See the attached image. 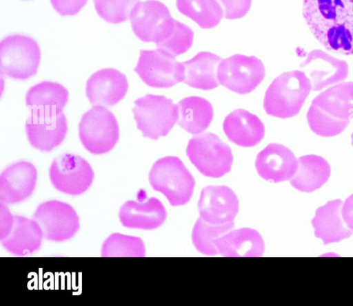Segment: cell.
<instances>
[{
  "label": "cell",
  "mask_w": 353,
  "mask_h": 306,
  "mask_svg": "<svg viewBox=\"0 0 353 306\" xmlns=\"http://www.w3.org/2000/svg\"><path fill=\"white\" fill-rule=\"evenodd\" d=\"M303 16L326 50L353 55V0H303Z\"/></svg>",
  "instance_id": "6da1fadb"
},
{
  "label": "cell",
  "mask_w": 353,
  "mask_h": 306,
  "mask_svg": "<svg viewBox=\"0 0 353 306\" xmlns=\"http://www.w3.org/2000/svg\"><path fill=\"white\" fill-rule=\"evenodd\" d=\"M353 117V82H345L319 94L307 113L311 130L322 137L342 133Z\"/></svg>",
  "instance_id": "7a4b0ae2"
},
{
  "label": "cell",
  "mask_w": 353,
  "mask_h": 306,
  "mask_svg": "<svg viewBox=\"0 0 353 306\" xmlns=\"http://www.w3.org/2000/svg\"><path fill=\"white\" fill-rule=\"evenodd\" d=\"M312 89L309 78L299 70L286 72L268 87L263 100L265 112L279 118L297 115Z\"/></svg>",
  "instance_id": "3957f363"
},
{
  "label": "cell",
  "mask_w": 353,
  "mask_h": 306,
  "mask_svg": "<svg viewBox=\"0 0 353 306\" xmlns=\"http://www.w3.org/2000/svg\"><path fill=\"white\" fill-rule=\"evenodd\" d=\"M149 182L152 188L163 193L173 206L187 204L195 186L192 174L175 156L157 160L149 173Z\"/></svg>",
  "instance_id": "277c9868"
},
{
  "label": "cell",
  "mask_w": 353,
  "mask_h": 306,
  "mask_svg": "<svg viewBox=\"0 0 353 306\" xmlns=\"http://www.w3.org/2000/svg\"><path fill=\"white\" fill-rule=\"evenodd\" d=\"M186 153L204 176L218 178L231 170V149L214 133L205 132L194 136L188 142Z\"/></svg>",
  "instance_id": "5b68a950"
},
{
  "label": "cell",
  "mask_w": 353,
  "mask_h": 306,
  "mask_svg": "<svg viewBox=\"0 0 353 306\" xmlns=\"http://www.w3.org/2000/svg\"><path fill=\"white\" fill-rule=\"evenodd\" d=\"M40 60L39 46L28 36L14 34L0 43L1 72L11 78L26 80L34 76Z\"/></svg>",
  "instance_id": "8992f818"
},
{
  "label": "cell",
  "mask_w": 353,
  "mask_h": 306,
  "mask_svg": "<svg viewBox=\"0 0 353 306\" xmlns=\"http://www.w3.org/2000/svg\"><path fill=\"white\" fill-rule=\"evenodd\" d=\"M137 127L143 137L165 136L179 118L177 105L164 96L147 94L134 100L132 109Z\"/></svg>",
  "instance_id": "52a82bcc"
},
{
  "label": "cell",
  "mask_w": 353,
  "mask_h": 306,
  "mask_svg": "<svg viewBox=\"0 0 353 306\" xmlns=\"http://www.w3.org/2000/svg\"><path fill=\"white\" fill-rule=\"evenodd\" d=\"M79 139L92 154L110 151L119 138V127L114 115L101 105H94L85 112L79 125Z\"/></svg>",
  "instance_id": "ba28073f"
},
{
  "label": "cell",
  "mask_w": 353,
  "mask_h": 306,
  "mask_svg": "<svg viewBox=\"0 0 353 306\" xmlns=\"http://www.w3.org/2000/svg\"><path fill=\"white\" fill-rule=\"evenodd\" d=\"M134 71L147 85L156 88H168L183 82L185 67L175 56L157 48L141 50Z\"/></svg>",
  "instance_id": "9c48e42d"
},
{
  "label": "cell",
  "mask_w": 353,
  "mask_h": 306,
  "mask_svg": "<svg viewBox=\"0 0 353 306\" xmlns=\"http://www.w3.org/2000/svg\"><path fill=\"white\" fill-rule=\"evenodd\" d=\"M265 75L263 62L254 56L234 54L221 59L217 67L219 83L239 94L253 91L262 82Z\"/></svg>",
  "instance_id": "30bf717a"
},
{
  "label": "cell",
  "mask_w": 353,
  "mask_h": 306,
  "mask_svg": "<svg viewBox=\"0 0 353 306\" xmlns=\"http://www.w3.org/2000/svg\"><path fill=\"white\" fill-rule=\"evenodd\" d=\"M129 19L134 34L141 41L156 45L168 36L174 23L167 6L157 0L138 2Z\"/></svg>",
  "instance_id": "8fae6325"
},
{
  "label": "cell",
  "mask_w": 353,
  "mask_h": 306,
  "mask_svg": "<svg viewBox=\"0 0 353 306\" xmlns=\"http://www.w3.org/2000/svg\"><path fill=\"white\" fill-rule=\"evenodd\" d=\"M33 219L40 226L43 237L53 242H63L71 239L80 227L79 218L74 208L59 200H49L39 205Z\"/></svg>",
  "instance_id": "7c38bea8"
},
{
  "label": "cell",
  "mask_w": 353,
  "mask_h": 306,
  "mask_svg": "<svg viewBox=\"0 0 353 306\" xmlns=\"http://www.w3.org/2000/svg\"><path fill=\"white\" fill-rule=\"evenodd\" d=\"M49 176L57 190L70 195H79L90 188L94 174L85 159L77 155L64 153L53 160Z\"/></svg>",
  "instance_id": "4fadbf2b"
},
{
  "label": "cell",
  "mask_w": 353,
  "mask_h": 306,
  "mask_svg": "<svg viewBox=\"0 0 353 306\" xmlns=\"http://www.w3.org/2000/svg\"><path fill=\"white\" fill-rule=\"evenodd\" d=\"M25 127L30 145L45 152L58 146L68 131L67 120L63 112L40 108H31Z\"/></svg>",
  "instance_id": "5bb4252c"
},
{
  "label": "cell",
  "mask_w": 353,
  "mask_h": 306,
  "mask_svg": "<svg viewBox=\"0 0 353 306\" xmlns=\"http://www.w3.org/2000/svg\"><path fill=\"white\" fill-rule=\"evenodd\" d=\"M300 67L305 71L313 91H321L344 80L349 72L348 65L345 61L317 49L307 54Z\"/></svg>",
  "instance_id": "9a60e30c"
},
{
  "label": "cell",
  "mask_w": 353,
  "mask_h": 306,
  "mask_svg": "<svg viewBox=\"0 0 353 306\" xmlns=\"http://www.w3.org/2000/svg\"><path fill=\"white\" fill-rule=\"evenodd\" d=\"M200 217L210 223L233 221L239 211V199L226 186H208L203 188L198 202Z\"/></svg>",
  "instance_id": "2e32d148"
},
{
  "label": "cell",
  "mask_w": 353,
  "mask_h": 306,
  "mask_svg": "<svg viewBox=\"0 0 353 306\" xmlns=\"http://www.w3.org/2000/svg\"><path fill=\"white\" fill-rule=\"evenodd\" d=\"M37 180L33 164L24 160L12 164L0 176V201L15 204L26 200L34 192Z\"/></svg>",
  "instance_id": "e0dca14e"
},
{
  "label": "cell",
  "mask_w": 353,
  "mask_h": 306,
  "mask_svg": "<svg viewBox=\"0 0 353 306\" xmlns=\"http://www.w3.org/2000/svg\"><path fill=\"white\" fill-rule=\"evenodd\" d=\"M128 89L125 74L113 68H104L91 75L85 94L91 104L111 107L121 100Z\"/></svg>",
  "instance_id": "ac0fdd59"
},
{
  "label": "cell",
  "mask_w": 353,
  "mask_h": 306,
  "mask_svg": "<svg viewBox=\"0 0 353 306\" xmlns=\"http://www.w3.org/2000/svg\"><path fill=\"white\" fill-rule=\"evenodd\" d=\"M255 166L263 179L278 183L292 178L298 167V159L284 145L270 143L258 153Z\"/></svg>",
  "instance_id": "d6986e66"
},
{
  "label": "cell",
  "mask_w": 353,
  "mask_h": 306,
  "mask_svg": "<svg viewBox=\"0 0 353 306\" xmlns=\"http://www.w3.org/2000/svg\"><path fill=\"white\" fill-rule=\"evenodd\" d=\"M167 212L163 204L155 197L144 201L128 200L121 207L119 218L128 228L154 230L165 221Z\"/></svg>",
  "instance_id": "ffe728a7"
},
{
  "label": "cell",
  "mask_w": 353,
  "mask_h": 306,
  "mask_svg": "<svg viewBox=\"0 0 353 306\" xmlns=\"http://www.w3.org/2000/svg\"><path fill=\"white\" fill-rule=\"evenodd\" d=\"M223 129L230 142L243 147L258 144L265 135V127L259 118L242 109H237L225 117Z\"/></svg>",
  "instance_id": "44dd1931"
},
{
  "label": "cell",
  "mask_w": 353,
  "mask_h": 306,
  "mask_svg": "<svg viewBox=\"0 0 353 306\" xmlns=\"http://www.w3.org/2000/svg\"><path fill=\"white\" fill-rule=\"evenodd\" d=\"M43 238V231L34 219L17 215L10 232L0 240L6 251L24 256L37 252Z\"/></svg>",
  "instance_id": "7402d4cb"
},
{
  "label": "cell",
  "mask_w": 353,
  "mask_h": 306,
  "mask_svg": "<svg viewBox=\"0 0 353 306\" xmlns=\"http://www.w3.org/2000/svg\"><path fill=\"white\" fill-rule=\"evenodd\" d=\"M218 254L227 257H259L265 251L260 233L252 228L230 230L215 241Z\"/></svg>",
  "instance_id": "603a6c76"
},
{
  "label": "cell",
  "mask_w": 353,
  "mask_h": 306,
  "mask_svg": "<svg viewBox=\"0 0 353 306\" xmlns=\"http://www.w3.org/2000/svg\"><path fill=\"white\" fill-rule=\"evenodd\" d=\"M342 205L340 199L330 201L316 210L312 220L315 236L325 245L340 241L352 234L343 218Z\"/></svg>",
  "instance_id": "cb8c5ba5"
},
{
  "label": "cell",
  "mask_w": 353,
  "mask_h": 306,
  "mask_svg": "<svg viewBox=\"0 0 353 306\" xmlns=\"http://www.w3.org/2000/svg\"><path fill=\"white\" fill-rule=\"evenodd\" d=\"M221 58L209 52H201L183 62L185 67L183 83L193 88L211 90L217 87V67Z\"/></svg>",
  "instance_id": "d4e9b609"
},
{
  "label": "cell",
  "mask_w": 353,
  "mask_h": 306,
  "mask_svg": "<svg viewBox=\"0 0 353 306\" xmlns=\"http://www.w3.org/2000/svg\"><path fill=\"white\" fill-rule=\"evenodd\" d=\"M331 168L329 163L322 157L306 155L298 159V167L290 180L296 189L310 193L321 187L329 179Z\"/></svg>",
  "instance_id": "484cf974"
},
{
  "label": "cell",
  "mask_w": 353,
  "mask_h": 306,
  "mask_svg": "<svg viewBox=\"0 0 353 306\" xmlns=\"http://www.w3.org/2000/svg\"><path fill=\"white\" fill-rule=\"evenodd\" d=\"M179 118L177 124L189 133H201L210 124L213 107L206 99L199 96H188L177 103Z\"/></svg>",
  "instance_id": "4316f807"
},
{
  "label": "cell",
  "mask_w": 353,
  "mask_h": 306,
  "mask_svg": "<svg viewBox=\"0 0 353 306\" xmlns=\"http://www.w3.org/2000/svg\"><path fill=\"white\" fill-rule=\"evenodd\" d=\"M69 93L62 85L43 81L29 89L26 95V104L31 108H40L63 112Z\"/></svg>",
  "instance_id": "83f0119b"
},
{
  "label": "cell",
  "mask_w": 353,
  "mask_h": 306,
  "mask_svg": "<svg viewBox=\"0 0 353 306\" xmlns=\"http://www.w3.org/2000/svg\"><path fill=\"white\" fill-rule=\"evenodd\" d=\"M178 10L196 22L203 29L216 26L224 11L216 0H176Z\"/></svg>",
  "instance_id": "f1b7e54d"
},
{
  "label": "cell",
  "mask_w": 353,
  "mask_h": 306,
  "mask_svg": "<svg viewBox=\"0 0 353 306\" xmlns=\"http://www.w3.org/2000/svg\"><path fill=\"white\" fill-rule=\"evenodd\" d=\"M234 226L233 221L223 224H213L199 217L192 230V243L201 253L216 255L218 251L215 246V241L230 231Z\"/></svg>",
  "instance_id": "f546056e"
},
{
  "label": "cell",
  "mask_w": 353,
  "mask_h": 306,
  "mask_svg": "<svg viewBox=\"0 0 353 306\" xmlns=\"http://www.w3.org/2000/svg\"><path fill=\"white\" fill-rule=\"evenodd\" d=\"M145 248L143 240L121 233L111 234L103 243L102 257H143Z\"/></svg>",
  "instance_id": "4dcf8cb0"
},
{
  "label": "cell",
  "mask_w": 353,
  "mask_h": 306,
  "mask_svg": "<svg viewBox=\"0 0 353 306\" xmlns=\"http://www.w3.org/2000/svg\"><path fill=\"white\" fill-rule=\"evenodd\" d=\"M194 32L188 25L174 19L172 30L168 36L161 43L156 45L174 56L186 52L192 46Z\"/></svg>",
  "instance_id": "1f68e13d"
},
{
  "label": "cell",
  "mask_w": 353,
  "mask_h": 306,
  "mask_svg": "<svg viewBox=\"0 0 353 306\" xmlns=\"http://www.w3.org/2000/svg\"><path fill=\"white\" fill-rule=\"evenodd\" d=\"M95 10L101 18L108 23H119L127 21L139 0H93Z\"/></svg>",
  "instance_id": "d6a6232c"
},
{
  "label": "cell",
  "mask_w": 353,
  "mask_h": 306,
  "mask_svg": "<svg viewBox=\"0 0 353 306\" xmlns=\"http://www.w3.org/2000/svg\"><path fill=\"white\" fill-rule=\"evenodd\" d=\"M227 19H236L244 17L249 11L252 0H218Z\"/></svg>",
  "instance_id": "836d02e7"
},
{
  "label": "cell",
  "mask_w": 353,
  "mask_h": 306,
  "mask_svg": "<svg viewBox=\"0 0 353 306\" xmlns=\"http://www.w3.org/2000/svg\"><path fill=\"white\" fill-rule=\"evenodd\" d=\"M54 9L61 16L77 14L86 4L87 0H50Z\"/></svg>",
  "instance_id": "e575fe53"
},
{
  "label": "cell",
  "mask_w": 353,
  "mask_h": 306,
  "mask_svg": "<svg viewBox=\"0 0 353 306\" xmlns=\"http://www.w3.org/2000/svg\"><path fill=\"white\" fill-rule=\"evenodd\" d=\"M14 220L7 204L0 203V239L6 237L10 232Z\"/></svg>",
  "instance_id": "d590c367"
},
{
  "label": "cell",
  "mask_w": 353,
  "mask_h": 306,
  "mask_svg": "<svg viewBox=\"0 0 353 306\" xmlns=\"http://www.w3.org/2000/svg\"><path fill=\"white\" fill-rule=\"evenodd\" d=\"M342 215L347 226L353 231V194L343 204Z\"/></svg>",
  "instance_id": "8d00e7d4"
},
{
  "label": "cell",
  "mask_w": 353,
  "mask_h": 306,
  "mask_svg": "<svg viewBox=\"0 0 353 306\" xmlns=\"http://www.w3.org/2000/svg\"><path fill=\"white\" fill-rule=\"evenodd\" d=\"M351 138H352V146H353V133H352V134Z\"/></svg>",
  "instance_id": "74e56055"
}]
</instances>
